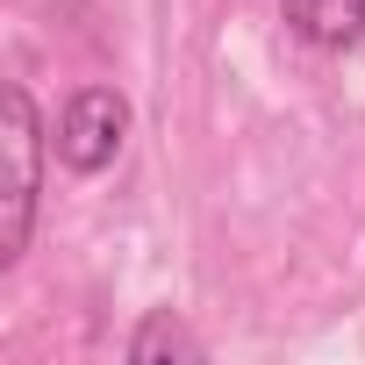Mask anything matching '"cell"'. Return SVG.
<instances>
[{
    "instance_id": "6da1fadb",
    "label": "cell",
    "mask_w": 365,
    "mask_h": 365,
    "mask_svg": "<svg viewBox=\"0 0 365 365\" xmlns=\"http://www.w3.org/2000/svg\"><path fill=\"white\" fill-rule=\"evenodd\" d=\"M8 194H0V265H15L36 237V201H43V122L29 86H8Z\"/></svg>"
},
{
    "instance_id": "7a4b0ae2",
    "label": "cell",
    "mask_w": 365,
    "mask_h": 365,
    "mask_svg": "<svg viewBox=\"0 0 365 365\" xmlns=\"http://www.w3.org/2000/svg\"><path fill=\"white\" fill-rule=\"evenodd\" d=\"M58 158L72 172H108L115 150L129 143V101L115 86H79L65 108H58Z\"/></svg>"
},
{
    "instance_id": "3957f363",
    "label": "cell",
    "mask_w": 365,
    "mask_h": 365,
    "mask_svg": "<svg viewBox=\"0 0 365 365\" xmlns=\"http://www.w3.org/2000/svg\"><path fill=\"white\" fill-rule=\"evenodd\" d=\"M279 15L315 51H351L365 36V0H279Z\"/></svg>"
},
{
    "instance_id": "277c9868",
    "label": "cell",
    "mask_w": 365,
    "mask_h": 365,
    "mask_svg": "<svg viewBox=\"0 0 365 365\" xmlns=\"http://www.w3.org/2000/svg\"><path fill=\"white\" fill-rule=\"evenodd\" d=\"M129 358H136V365H172V358H179V365H201L208 344H201L187 322H179L172 308H150V315L129 329Z\"/></svg>"
}]
</instances>
